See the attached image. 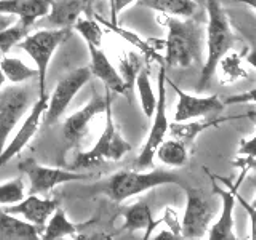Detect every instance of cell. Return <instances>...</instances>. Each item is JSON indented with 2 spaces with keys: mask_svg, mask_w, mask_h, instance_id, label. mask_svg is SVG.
Instances as JSON below:
<instances>
[{
  "mask_svg": "<svg viewBox=\"0 0 256 240\" xmlns=\"http://www.w3.org/2000/svg\"><path fill=\"white\" fill-rule=\"evenodd\" d=\"M160 21L168 29L165 40V62L168 68H190L202 56V28L197 21L164 16Z\"/></svg>",
  "mask_w": 256,
  "mask_h": 240,
  "instance_id": "cell-1",
  "label": "cell"
},
{
  "mask_svg": "<svg viewBox=\"0 0 256 240\" xmlns=\"http://www.w3.org/2000/svg\"><path fill=\"white\" fill-rule=\"evenodd\" d=\"M166 184H178L184 186L181 178L173 172L166 170H152V172H136V170H122L116 173L104 184V192L114 202L122 204L125 200L142 192L156 189Z\"/></svg>",
  "mask_w": 256,
  "mask_h": 240,
  "instance_id": "cell-4",
  "label": "cell"
},
{
  "mask_svg": "<svg viewBox=\"0 0 256 240\" xmlns=\"http://www.w3.org/2000/svg\"><path fill=\"white\" fill-rule=\"evenodd\" d=\"M74 29L85 38L86 45H93L96 48H101L102 37H104L102 29L100 28L98 22L90 18V16H86V18L80 16L77 22L74 24Z\"/></svg>",
  "mask_w": 256,
  "mask_h": 240,
  "instance_id": "cell-28",
  "label": "cell"
},
{
  "mask_svg": "<svg viewBox=\"0 0 256 240\" xmlns=\"http://www.w3.org/2000/svg\"><path fill=\"white\" fill-rule=\"evenodd\" d=\"M166 84L174 90L178 94V106H176L174 112V124H182V122H190L200 117H206L212 114H218L224 109V102L218 96H192L186 92H182L181 88L172 82L166 77Z\"/></svg>",
  "mask_w": 256,
  "mask_h": 240,
  "instance_id": "cell-12",
  "label": "cell"
},
{
  "mask_svg": "<svg viewBox=\"0 0 256 240\" xmlns=\"http://www.w3.org/2000/svg\"><path fill=\"white\" fill-rule=\"evenodd\" d=\"M29 102V92L24 86H12L0 92V154L16 125L26 114Z\"/></svg>",
  "mask_w": 256,
  "mask_h": 240,
  "instance_id": "cell-9",
  "label": "cell"
},
{
  "mask_svg": "<svg viewBox=\"0 0 256 240\" xmlns=\"http://www.w3.org/2000/svg\"><path fill=\"white\" fill-rule=\"evenodd\" d=\"M90 78H92L90 68H78L76 70H72L70 74H68L54 86L42 118L45 125L52 126L58 122L64 112H66V109L69 108L72 100L77 96V93L90 82Z\"/></svg>",
  "mask_w": 256,
  "mask_h": 240,
  "instance_id": "cell-7",
  "label": "cell"
},
{
  "mask_svg": "<svg viewBox=\"0 0 256 240\" xmlns=\"http://www.w3.org/2000/svg\"><path fill=\"white\" fill-rule=\"evenodd\" d=\"M152 126L146 144L142 146L138 158H136V172H144L149 166L154 165L156 152L160 148V144L165 141V136L170 130V122L166 117V72L162 62L158 72V94H157V108L152 117Z\"/></svg>",
  "mask_w": 256,
  "mask_h": 240,
  "instance_id": "cell-6",
  "label": "cell"
},
{
  "mask_svg": "<svg viewBox=\"0 0 256 240\" xmlns=\"http://www.w3.org/2000/svg\"><path fill=\"white\" fill-rule=\"evenodd\" d=\"M234 165L238 166V168H242V172H244V173H248V172H252V170L256 172V158L237 157V158L234 160Z\"/></svg>",
  "mask_w": 256,
  "mask_h": 240,
  "instance_id": "cell-35",
  "label": "cell"
},
{
  "mask_svg": "<svg viewBox=\"0 0 256 240\" xmlns=\"http://www.w3.org/2000/svg\"><path fill=\"white\" fill-rule=\"evenodd\" d=\"M224 106H237V104H248V102H254L256 104V88L250 92L234 94V96H228L226 100H222Z\"/></svg>",
  "mask_w": 256,
  "mask_h": 240,
  "instance_id": "cell-32",
  "label": "cell"
},
{
  "mask_svg": "<svg viewBox=\"0 0 256 240\" xmlns=\"http://www.w3.org/2000/svg\"><path fill=\"white\" fill-rule=\"evenodd\" d=\"M26 198V186L22 178H14L0 184V206H13Z\"/></svg>",
  "mask_w": 256,
  "mask_h": 240,
  "instance_id": "cell-27",
  "label": "cell"
},
{
  "mask_svg": "<svg viewBox=\"0 0 256 240\" xmlns=\"http://www.w3.org/2000/svg\"><path fill=\"white\" fill-rule=\"evenodd\" d=\"M80 230V226L72 222L62 208H56L52 218L45 224L44 234L40 240H62L66 237H76Z\"/></svg>",
  "mask_w": 256,
  "mask_h": 240,
  "instance_id": "cell-21",
  "label": "cell"
},
{
  "mask_svg": "<svg viewBox=\"0 0 256 240\" xmlns=\"http://www.w3.org/2000/svg\"><path fill=\"white\" fill-rule=\"evenodd\" d=\"M228 120H232V117H224V118H208V120H192V122H182V124H173L170 125V132L174 140H178L181 142H184L188 146V144L194 142V140L197 136L208 130V128L212 126H216L222 122H228Z\"/></svg>",
  "mask_w": 256,
  "mask_h": 240,
  "instance_id": "cell-22",
  "label": "cell"
},
{
  "mask_svg": "<svg viewBox=\"0 0 256 240\" xmlns=\"http://www.w3.org/2000/svg\"><path fill=\"white\" fill-rule=\"evenodd\" d=\"M88 50H90V58H92V68H90L92 76L98 77L109 92L126 94L128 93L126 84L124 82L122 76L116 70V68L110 64V61L108 60V56L104 54L101 48L88 45Z\"/></svg>",
  "mask_w": 256,
  "mask_h": 240,
  "instance_id": "cell-17",
  "label": "cell"
},
{
  "mask_svg": "<svg viewBox=\"0 0 256 240\" xmlns=\"http://www.w3.org/2000/svg\"><path fill=\"white\" fill-rule=\"evenodd\" d=\"M106 96H108V104H106V112H104L106 114L104 130L93 149L77 156L74 166H72L74 170H88V168L109 162V160L118 162V160H122L132 150V144L117 130L114 112H112V98L108 88H106Z\"/></svg>",
  "mask_w": 256,
  "mask_h": 240,
  "instance_id": "cell-3",
  "label": "cell"
},
{
  "mask_svg": "<svg viewBox=\"0 0 256 240\" xmlns=\"http://www.w3.org/2000/svg\"><path fill=\"white\" fill-rule=\"evenodd\" d=\"M254 184H256V182H254ZM250 205H252V206L254 208V210H256V196H254V198H253V202H250Z\"/></svg>",
  "mask_w": 256,
  "mask_h": 240,
  "instance_id": "cell-44",
  "label": "cell"
},
{
  "mask_svg": "<svg viewBox=\"0 0 256 240\" xmlns=\"http://www.w3.org/2000/svg\"><path fill=\"white\" fill-rule=\"evenodd\" d=\"M48 100H50V96L48 94L38 96L37 102L32 106L28 117L24 118L20 132L14 134V138L6 144L4 152L0 154V168H2L4 165H6L8 162H12L16 156H20L24 150V148L30 142V140L37 134L40 124H42L44 114L46 110V106H48Z\"/></svg>",
  "mask_w": 256,
  "mask_h": 240,
  "instance_id": "cell-13",
  "label": "cell"
},
{
  "mask_svg": "<svg viewBox=\"0 0 256 240\" xmlns=\"http://www.w3.org/2000/svg\"><path fill=\"white\" fill-rule=\"evenodd\" d=\"M124 229L125 230H146L149 226L154 224V216L152 210L146 200L136 202L132 206H128L124 213Z\"/></svg>",
  "mask_w": 256,
  "mask_h": 240,
  "instance_id": "cell-23",
  "label": "cell"
},
{
  "mask_svg": "<svg viewBox=\"0 0 256 240\" xmlns=\"http://www.w3.org/2000/svg\"><path fill=\"white\" fill-rule=\"evenodd\" d=\"M20 170L29 178L30 196L48 194V192L53 190L56 186H61V184H66V182L92 180L90 174L60 170V168L42 166L32 158H28V160H24V162H21Z\"/></svg>",
  "mask_w": 256,
  "mask_h": 240,
  "instance_id": "cell-8",
  "label": "cell"
},
{
  "mask_svg": "<svg viewBox=\"0 0 256 240\" xmlns=\"http://www.w3.org/2000/svg\"><path fill=\"white\" fill-rule=\"evenodd\" d=\"M138 4L173 18L190 20L197 13L196 0H138Z\"/></svg>",
  "mask_w": 256,
  "mask_h": 240,
  "instance_id": "cell-20",
  "label": "cell"
},
{
  "mask_svg": "<svg viewBox=\"0 0 256 240\" xmlns=\"http://www.w3.org/2000/svg\"><path fill=\"white\" fill-rule=\"evenodd\" d=\"M238 157L256 158V134L250 140H244L238 148Z\"/></svg>",
  "mask_w": 256,
  "mask_h": 240,
  "instance_id": "cell-34",
  "label": "cell"
},
{
  "mask_svg": "<svg viewBox=\"0 0 256 240\" xmlns=\"http://www.w3.org/2000/svg\"><path fill=\"white\" fill-rule=\"evenodd\" d=\"M77 240H106L102 236H85V237H78Z\"/></svg>",
  "mask_w": 256,
  "mask_h": 240,
  "instance_id": "cell-40",
  "label": "cell"
},
{
  "mask_svg": "<svg viewBox=\"0 0 256 240\" xmlns=\"http://www.w3.org/2000/svg\"><path fill=\"white\" fill-rule=\"evenodd\" d=\"M181 234H174V232H170V230H165L162 232V234H158L156 238H152V240H181ZM150 240V238H149Z\"/></svg>",
  "mask_w": 256,
  "mask_h": 240,
  "instance_id": "cell-37",
  "label": "cell"
},
{
  "mask_svg": "<svg viewBox=\"0 0 256 240\" xmlns=\"http://www.w3.org/2000/svg\"><path fill=\"white\" fill-rule=\"evenodd\" d=\"M53 0H0V14L18 16L26 28H32L40 18H46Z\"/></svg>",
  "mask_w": 256,
  "mask_h": 240,
  "instance_id": "cell-16",
  "label": "cell"
},
{
  "mask_svg": "<svg viewBox=\"0 0 256 240\" xmlns=\"http://www.w3.org/2000/svg\"><path fill=\"white\" fill-rule=\"evenodd\" d=\"M58 204L50 198H40L38 196H29L22 202L16 204L13 206H5L4 213L22 218L26 222L34 224L36 228L44 229L52 214L56 212Z\"/></svg>",
  "mask_w": 256,
  "mask_h": 240,
  "instance_id": "cell-15",
  "label": "cell"
},
{
  "mask_svg": "<svg viewBox=\"0 0 256 240\" xmlns=\"http://www.w3.org/2000/svg\"><path fill=\"white\" fill-rule=\"evenodd\" d=\"M162 221H164V220L154 221V224H152V226H149L146 230H144V237H142V240H149V238H150V236H152V232H154V228H157L158 224H162Z\"/></svg>",
  "mask_w": 256,
  "mask_h": 240,
  "instance_id": "cell-39",
  "label": "cell"
},
{
  "mask_svg": "<svg viewBox=\"0 0 256 240\" xmlns=\"http://www.w3.org/2000/svg\"><path fill=\"white\" fill-rule=\"evenodd\" d=\"M29 28H26L21 21L14 22L13 26L0 32V52L8 54L14 45H20L29 36Z\"/></svg>",
  "mask_w": 256,
  "mask_h": 240,
  "instance_id": "cell-29",
  "label": "cell"
},
{
  "mask_svg": "<svg viewBox=\"0 0 256 240\" xmlns=\"http://www.w3.org/2000/svg\"><path fill=\"white\" fill-rule=\"evenodd\" d=\"M40 230L34 224L0 210V240H40Z\"/></svg>",
  "mask_w": 256,
  "mask_h": 240,
  "instance_id": "cell-19",
  "label": "cell"
},
{
  "mask_svg": "<svg viewBox=\"0 0 256 240\" xmlns=\"http://www.w3.org/2000/svg\"><path fill=\"white\" fill-rule=\"evenodd\" d=\"M237 2H240V4H245V5L252 6V8H254V10H256V0H237Z\"/></svg>",
  "mask_w": 256,
  "mask_h": 240,
  "instance_id": "cell-41",
  "label": "cell"
},
{
  "mask_svg": "<svg viewBox=\"0 0 256 240\" xmlns=\"http://www.w3.org/2000/svg\"><path fill=\"white\" fill-rule=\"evenodd\" d=\"M236 200H237V204L245 210L248 218H250V229H252L250 230V240H256V210L250 205L248 200H245L242 196H240L238 189H236Z\"/></svg>",
  "mask_w": 256,
  "mask_h": 240,
  "instance_id": "cell-31",
  "label": "cell"
},
{
  "mask_svg": "<svg viewBox=\"0 0 256 240\" xmlns=\"http://www.w3.org/2000/svg\"><path fill=\"white\" fill-rule=\"evenodd\" d=\"M245 174H240V178L236 184L229 182L228 180H222L216 176V180L222 181L228 188H221L216 184L214 178L213 180V192L221 198V214L218 221L208 229V240H242L236 236V221H234V212H236V189H238L240 181L244 180Z\"/></svg>",
  "mask_w": 256,
  "mask_h": 240,
  "instance_id": "cell-10",
  "label": "cell"
},
{
  "mask_svg": "<svg viewBox=\"0 0 256 240\" xmlns=\"http://www.w3.org/2000/svg\"><path fill=\"white\" fill-rule=\"evenodd\" d=\"M156 157L166 166L180 168L188 164V146L178 140H168L160 144L156 152Z\"/></svg>",
  "mask_w": 256,
  "mask_h": 240,
  "instance_id": "cell-24",
  "label": "cell"
},
{
  "mask_svg": "<svg viewBox=\"0 0 256 240\" xmlns=\"http://www.w3.org/2000/svg\"><path fill=\"white\" fill-rule=\"evenodd\" d=\"M208 28H206V60L198 80V90L202 92L212 82L220 68V62L234 46V34L226 13L218 0H206Z\"/></svg>",
  "mask_w": 256,
  "mask_h": 240,
  "instance_id": "cell-2",
  "label": "cell"
},
{
  "mask_svg": "<svg viewBox=\"0 0 256 240\" xmlns=\"http://www.w3.org/2000/svg\"><path fill=\"white\" fill-rule=\"evenodd\" d=\"M120 69H122L124 82L126 84L128 90H130L133 84L136 82V72L140 74V70H141V60L134 53L128 54V58L122 60V66H120Z\"/></svg>",
  "mask_w": 256,
  "mask_h": 240,
  "instance_id": "cell-30",
  "label": "cell"
},
{
  "mask_svg": "<svg viewBox=\"0 0 256 240\" xmlns=\"http://www.w3.org/2000/svg\"><path fill=\"white\" fill-rule=\"evenodd\" d=\"M70 34V29H46L38 30L36 34H29L26 38L20 44V46L26 52L32 61L37 66V76H38V96L46 94V76H48V66L53 58V54L64 40Z\"/></svg>",
  "mask_w": 256,
  "mask_h": 240,
  "instance_id": "cell-5",
  "label": "cell"
},
{
  "mask_svg": "<svg viewBox=\"0 0 256 240\" xmlns=\"http://www.w3.org/2000/svg\"><path fill=\"white\" fill-rule=\"evenodd\" d=\"M106 104H108V96H100L94 94L92 101L86 104L84 109H80L76 114H72L66 118V122L62 125V134L68 142L72 146L78 144L85 138L88 133V126H90L92 120L98 117L102 112H106Z\"/></svg>",
  "mask_w": 256,
  "mask_h": 240,
  "instance_id": "cell-14",
  "label": "cell"
},
{
  "mask_svg": "<svg viewBox=\"0 0 256 240\" xmlns=\"http://www.w3.org/2000/svg\"><path fill=\"white\" fill-rule=\"evenodd\" d=\"M0 70L4 72L5 78L10 80L12 84H22L37 76V70L30 69L26 62H22L18 58H8V56L0 61Z\"/></svg>",
  "mask_w": 256,
  "mask_h": 240,
  "instance_id": "cell-26",
  "label": "cell"
},
{
  "mask_svg": "<svg viewBox=\"0 0 256 240\" xmlns=\"http://www.w3.org/2000/svg\"><path fill=\"white\" fill-rule=\"evenodd\" d=\"M96 2V0H86V6H88V10H90V8H92V5Z\"/></svg>",
  "mask_w": 256,
  "mask_h": 240,
  "instance_id": "cell-43",
  "label": "cell"
},
{
  "mask_svg": "<svg viewBox=\"0 0 256 240\" xmlns=\"http://www.w3.org/2000/svg\"><path fill=\"white\" fill-rule=\"evenodd\" d=\"M138 0H110V22L112 26H117V20L120 12H124V8H126L128 5H132Z\"/></svg>",
  "mask_w": 256,
  "mask_h": 240,
  "instance_id": "cell-33",
  "label": "cell"
},
{
  "mask_svg": "<svg viewBox=\"0 0 256 240\" xmlns=\"http://www.w3.org/2000/svg\"><path fill=\"white\" fill-rule=\"evenodd\" d=\"M136 86H138V93H140V101H141V108L144 116L148 118L154 117V112L157 108V96L154 88L150 84V77L148 70H140L138 77H136Z\"/></svg>",
  "mask_w": 256,
  "mask_h": 240,
  "instance_id": "cell-25",
  "label": "cell"
},
{
  "mask_svg": "<svg viewBox=\"0 0 256 240\" xmlns=\"http://www.w3.org/2000/svg\"><path fill=\"white\" fill-rule=\"evenodd\" d=\"M16 21H14V16L10 14H0V32L8 29L10 26H13Z\"/></svg>",
  "mask_w": 256,
  "mask_h": 240,
  "instance_id": "cell-36",
  "label": "cell"
},
{
  "mask_svg": "<svg viewBox=\"0 0 256 240\" xmlns=\"http://www.w3.org/2000/svg\"><path fill=\"white\" fill-rule=\"evenodd\" d=\"M5 76H4V72L0 70V92H2V86H4V84H5Z\"/></svg>",
  "mask_w": 256,
  "mask_h": 240,
  "instance_id": "cell-42",
  "label": "cell"
},
{
  "mask_svg": "<svg viewBox=\"0 0 256 240\" xmlns=\"http://www.w3.org/2000/svg\"><path fill=\"white\" fill-rule=\"evenodd\" d=\"M188 204L181 222L182 238H202L208 234L213 218V208L205 196L197 189H186Z\"/></svg>",
  "mask_w": 256,
  "mask_h": 240,
  "instance_id": "cell-11",
  "label": "cell"
},
{
  "mask_svg": "<svg viewBox=\"0 0 256 240\" xmlns=\"http://www.w3.org/2000/svg\"><path fill=\"white\" fill-rule=\"evenodd\" d=\"M84 12L88 13L86 0H53L46 21L54 29H70Z\"/></svg>",
  "mask_w": 256,
  "mask_h": 240,
  "instance_id": "cell-18",
  "label": "cell"
},
{
  "mask_svg": "<svg viewBox=\"0 0 256 240\" xmlns=\"http://www.w3.org/2000/svg\"><path fill=\"white\" fill-rule=\"evenodd\" d=\"M250 38L253 40V50L248 53V56H246V62L248 64H252V66L256 69V38H253L252 36H250Z\"/></svg>",
  "mask_w": 256,
  "mask_h": 240,
  "instance_id": "cell-38",
  "label": "cell"
}]
</instances>
